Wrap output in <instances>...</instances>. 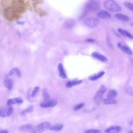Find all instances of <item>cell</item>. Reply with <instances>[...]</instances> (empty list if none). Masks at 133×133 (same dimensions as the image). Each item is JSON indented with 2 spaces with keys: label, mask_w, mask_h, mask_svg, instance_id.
<instances>
[{
  "label": "cell",
  "mask_w": 133,
  "mask_h": 133,
  "mask_svg": "<svg viewBox=\"0 0 133 133\" xmlns=\"http://www.w3.org/2000/svg\"><path fill=\"white\" fill-rule=\"evenodd\" d=\"M57 68H58V70L59 71V76L61 78H63V79L66 78L67 75L65 73V70H64L63 64L61 63H59Z\"/></svg>",
  "instance_id": "cell-11"
},
{
  "label": "cell",
  "mask_w": 133,
  "mask_h": 133,
  "mask_svg": "<svg viewBox=\"0 0 133 133\" xmlns=\"http://www.w3.org/2000/svg\"><path fill=\"white\" fill-rule=\"evenodd\" d=\"M122 128L119 126H111L105 130V133H120Z\"/></svg>",
  "instance_id": "cell-7"
},
{
  "label": "cell",
  "mask_w": 133,
  "mask_h": 133,
  "mask_svg": "<svg viewBox=\"0 0 133 133\" xmlns=\"http://www.w3.org/2000/svg\"><path fill=\"white\" fill-rule=\"evenodd\" d=\"M99 4L97 1H92L89 2L86 6V8L90 11H96L99 9Z\"/></svg>",
  "instance_id": "cell-6"
},
{
  "label": "cell",
  "mask_w": 133,
  "mask_h": 133,
  "mask_svg": "<svg viewBox=\"0 0 133 133\" xmlns=\"http://www.w3.org/2000/svg\"><path fill=\"white\" fill-rule=\"evenodd\" d=\"M103 4L104 7L109 11L118 12L121 10V6L113 0H105Z\"/></svg>",
  "instance_id": "cell-1"
},
{
  "label": "cell",
  "mask_w": 133,
  "mask_h": 133,
  "mask_svg": "<svg viewBox=\"0 0 133 133\" xmlns=\"http://www.w3.org/2000/svg\"><path fill=\"white\" fill-rule=\"evenodd\" d=\"M33 111V107L32 105L30 106L29 108H28L26 109L23 110L22 112H21L20 115L21 116H24L26 115L27 114L31 113Z\"/></svg>",
  "instance_id": "cell-22"
},
{
  "label": "cell",
  "mask_w": 133,
  "mask_h": 133,
  "mask_svg": "<svg viewBox=\"0 0 133 133\" xmlns=\"http://www.w3.org/2000/svg\"><path fill=\"white\" fill-rule=\"evenodd\" d=\"M118 32L120 34H121L122 35H123L125 36H126L131 39H133V35L130 33H129L128 31H127L126 30H125L124 29L119 28L118 29Z\"/></svg>",
  "instance_id": "cell-17"
},
{
  "label": "cell",
  "mask_w": 133,
  "mask_h": 133,
  "mask_svg": "<svg viewBox=\"0 0 133 133\" xmlns=\"http://www.w3.org/2000/svg\"><path fill=\"white\" fill-rule=\"evenodd\" d=\"M91 56L93 58H94L97 60H99V61H102V62H107L108 60L107 57H105V56H104L98 52H96V51L93 52L91 54Z\"/></svg>",
  "instance_id": "cell-8"
},
{
  "label": "cell",
  "mask_w": 133,
  "mask_h": 133,
  "mask_svg": "<svg viewBox=\"0 0 133 133\" xmlns=\"http://www.w3.org/2000/svg\"><path fill=\"white\" fill-rule=\"evenodd\" d=\"M127 133H133V130H130Z\"/></svg>",
  "instance_id": "cell-32"
},
{
  "label": "cell",
  "mask_w": 133,
  "mask_h": 133,
  "mask_svg": "<svg viewBox=\"0 0 133 133\" xmlns=\"http://www.w3.org/2000/svg\"><path fill=\"white\" fill-rule=\"evenodd\" d=\"M51 126L50 122H44L33 127L32 129V133H41L44 130L49 129Z\"/></svg>",
  "instance_id": "cell-2"
},
{
  "label": "cell",
  "mask_w": 133,
  "mask_h": 133,
  "mask_svg": "<svg viewBox=\"0 0 133 133\" xmlns=\"http://www.w3.org/2000/svg\"><path fill=\"white\" fill-rule=\"evenodd\" d=\"M82 83V80H78L77 79L68 81V82L66 83L65 84V86L67 88H70L73 86H76L77 85H79Z\"/></svg>",
  "instance_id": "cell-14"
},
{
  "label": "cell",
  "mask_w": 133,
  "mask_h": 133,
  "mask_svg": "<svg viewBox=\"0 0 133 133\" xmlns=\"http://www.w3.org/2000/svg\"><path fill=\"white\" fill-rule=\"evenodd\" d=\"M131 25H132V26H133V23H132V24H131Z\"/></svg>",
  "instance_id": "cell-33"
},
{
  "label": "cell",
  "mask_w": 133,
  "mask_h": 133,
  "mask_svg": "<svg viewBox=\"0 0 133 133\" xmlns=\"http://www.w3.org/2000/svg\"><path fill=\"white\" fill-rule=\"evenodd\" d=\"M39 89V87L38 86H36V87H35L34 88V89H33V90L32 91V93H31V97L34 98V97L36 96V95L37 94V92H38Z\"/></svg>",
  "instance_id": "cell-26"
},
{
  "label": "cell",
  "mask_w": 133,
  "mask_h": 133,
  "mask_svg": "<svg viewBox=\"0 0 133 133\" xmlns=\"http://www.w3.org/2000/svg\"><path fill=\"white\" fill-rule=\"evenodd\" d=\"M12 112V108L10 105L2 107L0 110V116L2 117H6L10 116Z\"/></svg>",
  "instance_id": "cell-4"
},
{
  "label": "cell",
  "mask_w": 133,
  "mask_h": 133,
  "mask_svg": "<svg viewBox=\"0 0 133 133\" xmlns=\"http://www.w3.org/2000/svg\"><path fill=\"white\" fill-rule=\"evenodd\" d=\"M115 17L117 19H118L119 20H121L122 21H128L130 20V18L127 16L125 15L124 14H119V13L116 14L115 15Z\"/></svg>",
  "instance_id": "cell-16"
},
{
  "label": "cell",
  "mask_w": 133,
  "mask_h": 133,
  "mask_svg": "<svg viewBox=\"0 0 133 133\" xmlns=\"http://www.w3.org/2000/svg\"><path fill=\"white\" fill-rule=\"evenodd\" d=\"M101 131L97 129H90L86 130L84 133H100Z\"/></svg>",
  "instance_id": "cell-25"
},
{
  "label": "cell",
  "mask_w": 133,
  "mask_h": 133,
  "mask_svg": "<svg viewBox=\"0 0 133 133\" xmlns=\"http://www.w3.org/2000/svg\"><path fill=\"white\" fill-rule=\"evenodd\" d=\"M43 98L45 100H48L49 98V96L48 94V92L47 91V90L46 89H44L43 90Z\"/></svg>",
  "instance_id": "cell-28"
},
{
  "label": "cell",
  "mask_w": 133,
  "mask_h": 133,
  "mask_svg": "<svg viewBox=\"0 0 133 133\" xmlns=\"http://www.w3.org/2000/svg\"><path fill=\"white\" fill-rule=\"evenodd\" d=\"M106 90L107 88L104 85H101L100 86L94 97V101L95 103L99 104L101 102L103 94L106 91Z\"/></svg>",
  "instance_id": "cell-3"
},
{
  "label": "cell",
  "mask_w": 133,
  "mask_h": 133,
  "mask_svg": "<svg viewBox=\"0 0 133 133\" xmlns=\"http://www.w3.org/2000/svg\"><path fill=\"white\" fill-rule=\"evenodd\" d=\"M0 133H8V131L7 130H1L0 131Z\"/></svg>",
  "instance_id": "cell-31"
},
{
  "label": "cell",
  "mask_w": 133,
  "mask_h": 133,
  "mask_svg": "<svg viewBox=\"0 0 133 133\" xmlns=\"http://www.w3.org/2000/svg\"><path fill=\"white\" fill-rule=\"evenodd\" d=\"M103 103L105 104H115L117 103L116 100H115L114 99H109V98H106L104 99L103 100Z\"/></svg>",
  "instance_id": "cell-24"
},
{
  "label": "cell",
  "mask_w": 133,
  "mask_h": 133,
  "mask_svg": "<svg viewBox=\"0 0 133 133\" xmlns=\"http://www.w3.org/2000/svg\"><path fill=\"white\" fill-rule=\"evenodd\" d=\"M117 95V91L114 89H111L109 90V91L108 92L107 96V98L114 99V98L116 97Z\"/></svg>",
  "instance_id": "cell-20"
},
{
  "label": "cell",
  "mask_w": 133,
  "mask_h": 133,
  "mask_svg": "<svg viewBox=\"0 0 133 133\" xmlns=\"http://www.w3.org/2000/svg\"><path fill=\"white\" fill-rule=\"evenodd\" d=\"M97 16L101 19H107L111 17V14L108 11L104 10L99 11L97 14Z\"/></svg>",
  "instance_id": "cell-13"
},
{
  "label": "cell",
  "mask_w": 133,
  "mask_h": 133,
  "mask_svg": "<svg viewBox=\"0 0 133 133\" xmlns=\"http://www.w3.org/2000/svg\"><path fill=\"white\" fill-rule=\"evenodd\" d=\"M63 127V125L62 124H56L53 126H51L49 129L54 131H59L61 130Z\"/></svg>",
  "instance_id": "cell-21"
},
{
  "label": "cell",
  "mask_w": 133,
  "mask_h": 133,
  "mask_svg": "<svg viewBox=\"0 0 133 133\" xmlns=\"http://www.w3.org/2000/svg\"><path fill=\"white\" fill-rule=\"evenodd\" d=\"M32 128V126L30 124H25L21 126L19 128V130L22 131H26L30 130Z\"/></svg>",
  "instance_id": "cell-23"
},
{
  "label": "cell",
  "mask_w": 133,
  "mask_h": 133,
  "mask_svg": "<svg viewBox=\"0 0 133 133\" xmlns=\"http://www.w3.org/2000/svg\"><path fill=\"white\" fill-rule=\"evenodd\" d=\"M4 85L5 87L9 90H11L13 87V81L10 78H6L4 81Z\"/></svg>",
  "instance_id": "cell-19"
},
{
  "label": "cell",
  "mask_w": 133,
  "mask_h": 133,
  "mask_svg": "<svg viewBox=\"0 0 133 133\" xmlns=\"http://www.w3.org/2000/svg\"><path fill=\"white\" fill-rule=\"evenodd\" d=\"M104 72L103 71H101L97 73V74H94L93 75H91L89 77V79L90 81H96L98 79L101 78L102 76H103L104 75Z\"/></svg>",
  "instance_id": "cell-15"
},
{
  "label": "cell",
  "mask_w": 133,
  "mask_h": 133,
  "mask_svg": "<svg viewBox=\"0 0 133 133\" xmlns=\"http://www.w3.org/2000/svg\"><path fill=\"white\" fill-rule=\"evenodd\" d=\"M21 73L19 70L17 68H15L12 69L8 73L9 76H12V75H16L19 77L20 76Z\"/></svg>",
  "instance_id": "cell-18"
},
{
  "label": "cell",
  "mask_w": 133,
  "mask_h": 133,
  "mask_svg": "<svg viewBox=\"0 0 133 133\" xmlns=\"http://www.w3.org/2000/svg\"><path fill=\"white\" fill-rule=\"evenodd\" d=\"M86 41L87 42H89V43H93V42H95V40L92 38H88V39H86Z\"/></svg>",
  "instance_id": "cell-30"
},
{
  "label": "cell",
  "mask_w": 133,
  "mask_h": 133,
  "mask_svg": "<svg viewBox=\"0 0 133 133\" xmlns=\"http://www.w3.org/2000/svg\"><path fill=\"white\" fill-rule=\"evenodd\" d=\"M57 104V101L56 100H50L44 102L40 104L41 107L43 108L54 107Z\"/></svg>",
  "instance_id": "cell-9"
},
{
  "label": "cell",
  "mask_w": 133,
  "mask_h": 133,
  "mask_svg": "<svg viewBox=\"0 0 133 133\" xmlns=\"http://www.w3.org/2000/svg\"><path fill=\"white\" fill-rule=\"evenodd\" d=\"M99 20L97 18L94 17H90L84 20L85 24L90 28H95L96 26H97L98 24H99Z\"/></svg>",
  "instance_id": "cell-5"
},
{
  "label": "cell",
  "mask_w": 133,
  "mask_h": 133,
  "mask_svg": "<svg viewBox=\"0 0 133 133\" xmlns=\"http://www.w3.org/2000/svg\"><path fill=\"white\" fill-rule=\"evenodd\" d=\"M23 102V99L20 97L9 99L7 101V105H12L15 104H21Z\"/></svg>",
  "instance_id": "cell-12"
},
{
  "label": "cell",
  "mask_w": 133,
  "mask_h": 133,
  "mask_svg": "<svg viewBox=\"0 0 133 133\" xmlns=\"http://www.w3.org/2000/svg\"><path fill=\"white\" fill-rule=\"evenodd\" d=\"M117 47L124 52H125V54L129 55H132V51L131 50V49L126 45L123 44L121 43H117Z\"/></svg>",
  "instance_id": "cell-10"
},
{
  "label": "cell",
  "mask_w": 133,
  "mask_h": 133,
  "mask_svg": "<svg viewBox=\"0 0 133 133\" xmlns=\"http://www.w3.org/2000/svg\"><path fill=\"white\" fill-rule=\"evenodd\" d=\"M124 5L125 7L128 8L129 9L133 11V4L132 3H131L128 2H124Z\"/></svg>",
  "instance_id": "cell-27"
},
{
  "label": "cell",
  "mask_w": 133,
  "mask_h": 133,
  "mask_svg": "<svg viewBox=\"0 0 133 133\" xmlns=\"http://www.w3.org/2000/svg\"><path fill=\"white\" fill-rule=\"evenodd\" d=\"M84 105V103H81L79 104H78L77 105H75L74 108H73V110L74 111H77L79 109H81L83 107V106Z\"/></svg>",
  "instance_id": "cell-29"
}]
</instances>
